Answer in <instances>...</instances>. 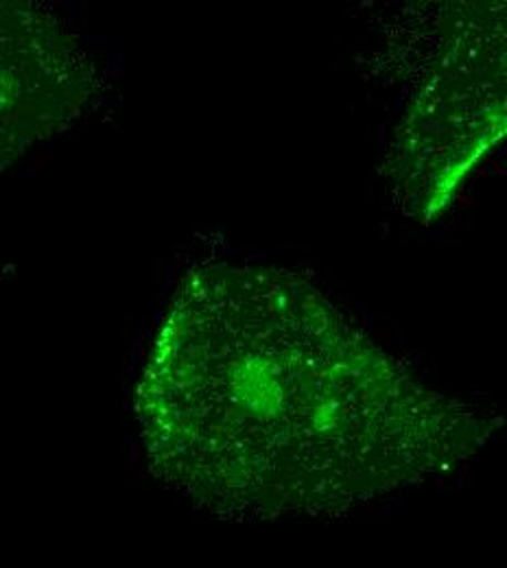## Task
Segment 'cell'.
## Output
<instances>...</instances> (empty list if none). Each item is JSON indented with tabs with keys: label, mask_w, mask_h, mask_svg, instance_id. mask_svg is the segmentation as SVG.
<instances>
[{
	"label": "cell",
	"mask_w": 507,
	"mask_h": 568,
	"mask_svg": "<svg viewBox=\"0 0 507 568\" xmlns=\"http://www.w3.org/2000/svg\"><path fill=\"white\" fill-rule=\"evenodd\" d=\"M151 473L225 520L339 518L481 450L493 420L293 274L184 278L136 389Z\"/></svg>",
	"instance_id": "1"
},
{
	"label": "cell",
	"mask_w": 507,
	"mask_h": 568,
	"mask_svg": "<svg viewBox=\"0 0 507 568\" xmlns=\"http://www.w3.org/2000/svg\"><path fill=\"white\" fill-rule=\"evenodd\" d=\"M97 88L64 18L40 2L0 0V171L77 121Z\"/></svg>",
	"instance_id": "2"
}]
</instances>
